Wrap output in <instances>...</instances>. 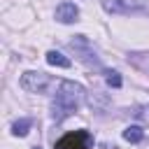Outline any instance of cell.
Masks as SVG:
<instances>
[{
    "label": "cell",
    "instance_id": "1",
    "mask_svg": "<svg viewBox=\"0 0 149 149\" xmlns=\"http://www.w3.org/2000/svg\"><path fill=\"white\" fill-rule=\"evenodd\" d=\"M81 102H84V86L74 84V81H61L58 93L51 102V116L56 121H61V119L74 114Z\"/></svg>",
    "mask_w": 149,
    "mask_h": 149
},
{
    "label": "cell",
    "instance_id": "2",
    "mask_svg": "<svg viewBox=\"0 0 149 149\" xmlns=\"http://www.w3.org/2000/svg\"><path fill=\"white\" fill-rule=\"evenodd\" d=\"M91 135L88 130H74V133H68L63 135L58 142H56V149H91Z\"/></svg>",
    "mask_w": 149,
    "mask_h": 149
},
{
    "label": "cell",
    "instance_id": "3",
    "mask_svg": "<svg viewBox=\"0 0 149 149\" xmlns=\"http://www.w3.org/2000/svg\"><path fill=\"white\" fill-rule=\"evenodd\" d=\"M49 81H51V77L44 74V72H26V74H21L19 84L28 93H44L47 86H49Z\"/></svg>",
    "mask_w": 149,
    "mask_h": 149
},
{
    "label": "cell",
    "instance_id": "4",
    "mask_svg": "<svg viewBox=\"0 0 149 149\" xmlns=\"http://www.w3.org/2000/svg\"><path fill=\"white\" fill-rule=\"evenodd\" d=\"M77 16H79V7L74 2H61L56 7V21L61 23H74Z\"/></svg>",
    "mask_w": 149,
    "mask_h": 149
},
{
    "label": "cell",
    "instance_id": "5",
    "mask_svg": "<svg viewBox=\"0 0 149 149\" xmlns=\"http://www.w3.org/2000/svg\"><path fill=\"white\" fill-rule=\"evenodd\" d=\"M102 7L107 12H116V14H128L135 9L130 0H102Z\"/></svg>",
    "mask_w": 149,
    "mask_h": 149
},
{
    "label": "cell",
    "instance_id": "6",
    "mask_svg": "<svg viewBox=\"0 0 149 149\" xmlns=\"http://www.w3.org/2000/svg\"><path fill=\"white\" fill-rule=\"evenodd\" d=\"M47 63H49V65H56V68H70V65H72L70 58H65L61 51H49V54H47Z\"/></svg>",
    "mask_w": 149,
    "mask_h": 149
},
{
    "label": "cell",
    "instance_id": "7",
    "mask_svg": "<svg viewBox=\"0 0 149 149\" xmlns=\"http://www.w3.org/2000/svg\"><path fill=\"white\" fill-rule=\"evenodd\" d=\"M30 126H33V119H19V121H14V126H12V135L26 137L28 130H30Z\"/></svg>",
    "mask_w": 149,
    "mask_h": 149
},
{
    "label": "cell",
    "instance_id": "8",
    "mask_svg": "<svg viewBox=\"0 0 149 149\" xmlns=\"http://www.w3.org/2000/svg\"><path fill=\"white\" fill-rule=\"evenodd\" d=\"M144 137V130L140 128V126H128L126 130H123V140L126 142H140Z\"/></svg>",
    "mask_w": 149,
    "mask_h": 149
},
{
    "label": "cell",
    "instance_id": "9",
    "mask_svg": "<svg viewBox=\"0 0 149 149\" xmlns=\"http://www.w3.org/2000/svg\"><path fill=\"white\" fill-rule=\"evenodd\" d=\"M105 81H107L109 86L119 88V86H121V74H119V72H114V70H109V72H105Z\"/></svg>",
    "mask_w": 149,
    "mask_h": 149
},
{
    "label": "cell",
    "instance_id": "10",
    "mask_svg": "<svg viewBox=\"0 0 149 149\" xmlns=\"http://www.w3.org/2000/svg\"><path fill=\"white\" fill-rule=\"evenodd\" d=\"M133 114H135L140 121H147V123H149V107H147V105H142V107H135V112H133Z\"/></svg>",
    "mask_w": 149,
    "mask_h": 149
},
{
    "label": "cell",
    "instance_id": "11",
    "mask_svg": "<svg viewBox=\"0 0 149 149\" xmlns=\"http://www.w3.org/2000/svg\"><path fill=\"white\" fill-rule=\"evenodd\" d=\"M33 149H42V147H33Z\"/></svg>",
    "mask_w": 149,
    "mask_h": 149
}]
</instances>
